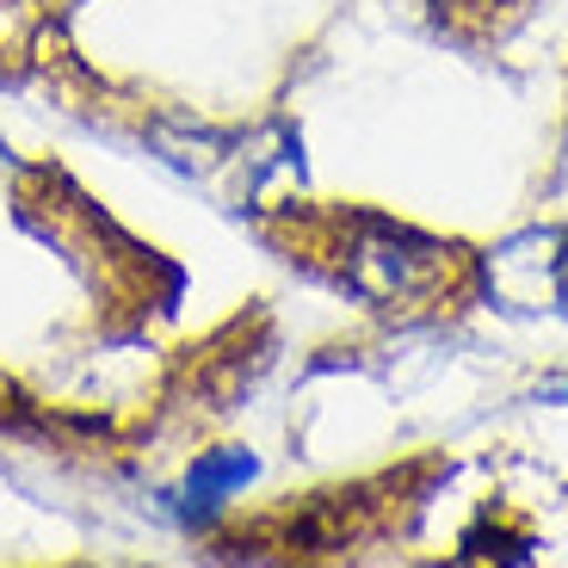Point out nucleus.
Segmentation results:
<instances>
[{"label": "nucleus", "mask_w": 568, "mask_h": 568, "mask_svg": "<svg viewBox=\"0 0 568 568\" xmlns=\"http://www.w3.org/2000/svg\"><path fill=\"white\" fill-rule=\"evenodd\" d=\"M556 303H568V254H562V272H556Z\"/></svg>", "instance_id": "obj_3"}, {"label": "nucleus", "mask_w": 568, "mask_h": 568, "mask_svg": "<svg viewBox=\"0 0 568 568\" xmlns=\"http://www.w3.org/2000/svg\"><path fill=\"white\" fill-rule=\"evenodd\" d=\"M445 272H452V247L426 242V235H414V229H396V223H377V216H365V223L346 229L341 242V278L353 284L358 297L371 303H420L433 297L445 284Z\"/></svg>", "instance_id": "obj_1"}, {"label": "nucleus", "mask_w": 568, "mask_h": 568, "mask_svg": "<svg viewBox=\"0 0 568 568\" xmlns=\"http://www.w3.org/2000/svg\"><path fill=\"white\" fill-rule=\"evenodd\" d=\"M556 396H568V389H556Z\"/></svg>", "instance_id": "obj_4"}, {"label": "nucleus", "mask_w": 568, "mask_h": 568, "mask_svg": "<svg viewBox=\"0 0 568 568\" xmlns=\"http://www.w3.org/2000/svg\"><path fill=\"white\" fill-rule=\"evenodd\" d=\"M254 452H204L199 464H192V476H185V513L192 519H204V513H216L235 488L254 483Z\"/></svg>", "instance_id": "obj_2"}]
</instances>
